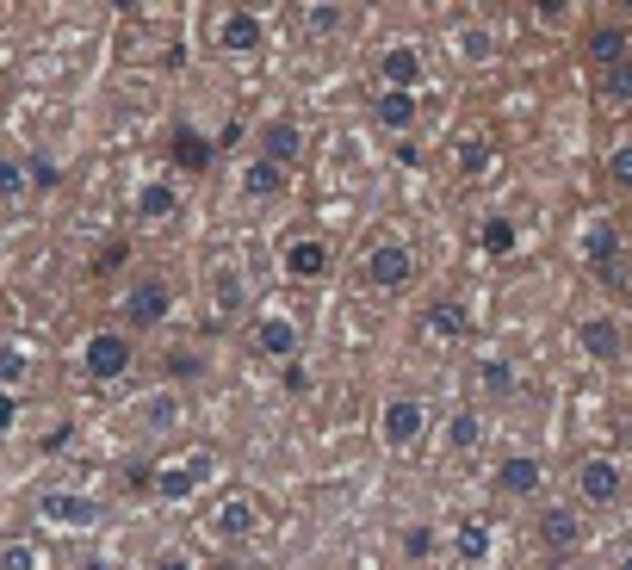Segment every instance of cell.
Listing matches in <instances>:
<instances>
[{"instance_id":"1","label":"cell","mask_w":632,"mask_h":570,"mask_svg":"<svg viewBox=\"0 0 632 570\" xmlns=\"http://www.w3.org/2000/svg\"><path fill=\"white\" fill-rule=\"evenodd\" d=\"M211 472H217V459L199 447V453H187V459H168V465H155L150 484H155V496H162V502H187L192 490H205V484H211Z\"/></svg>"},{"instance_id":"2","label":"cell","mask_w":632,"mask_h":570,"mask_svg":"<svg viewBox=\"0 0 632 570\" xmlns=\"http://www.w3.org/2000/svg\"><path fill=\"white\" fill-rule=\"evenodd\" d=\"M261 38H267V20H261L254 7H230V13H217V25H211V44H217L224 57H249V50H261Z\"/></svg>"},{"instance_id":"3","label":"cell","mask_w":632,"mask_h":570,"mask_svg":"<svg viewBox=\"0 0 632 570\" xmlns=\"http://www.w3.org/2000/svg\"><path fill=\"white\" fill-rule=\"evenodd\" d=\"M81 366H87L94 384L124 379V372H131V342H124L118 329H99V335H87V347H81Z\"/></svg>"},{"instance_id":"4","label":"cell","mask_w":632,"mask_h":570,"mask_svg":"<svg viewBox=\"0 0 632 570\" xmlns=\"http://www.w3.org/2000/svg\"><path fill=\"white\" fill-rule=\"evenodd\" d=\"M416 280V254H409V242H379L372 254H366V285H379V292H403V285Z\"/></svg>"},{"instance_id":"5","label":"cell","mask_w":632,"mask_h":570,"mask_svg":"<svg viewBox=\"0 0 632 570\" xmlns=\"http://www.w3.org/2000/svg\"><path fill=\"white\" fill-rule=\"evenodd\" d=\"M421 428H428V409H421L416 397H391L384 403V416H379V440L391 447V453H409L421 440Z\"/></svg>"},{"instance_id":"6","label":"cell","mask_w":632,"mask_h":570,"mask_svg":"<svg viewBox=\"0 0 632 570\" xmlns=\"http://www.w3.org/2000/svg\"><path fill=\"white\" fill-rule=\"evenodd\" d=\"M38 521H44V527H69V533L94 527L99 502H94V496H75V490H44L38 496Z\"/></svg>"},{"instance_id":"7","label":"cell","mask_w":632,"mask_h":570,"mask_svg":"<svg viewBox=\"0 0 632 570\" xmlns=\"http://www.w3.org/2000/svg\"><path fill=\"white\" fill-rule=\"evenodd\" d=\"M620 490H627V472H620V465H613V459H583V465H576V496H583V502H595V509H608V502H620Z\"/></svg>"},{"instance_id":"8","label":"cell","mask_w":632,"mask_h":570,"mask_svg":"<svg viewBox=\"0 0 632 570\" xmlns=\"http://www.w3.org/2000/svg\"><path fill=\"white\" fill-rule=\"evenodd\" d=\"M379 81H384V94H416L421 81H428L416 44H391V50L379 57Z\"/></svg>"},{"instance_id":"9","label":"cell","mask_w":632,"mask_h":570,"mask_svg":"<svg viewBox=\"0 0 632 570\" xmlns=\"http://www.w3.org/2000/svg\"><path fill=\"white\" fill-rule=\"evenodd\" d=\"M254 347H261L267 360L291 366V360H298V347H305V329L291 323V317H279V310H267V317L254 323Z\"/></svg>"},{"instance_id":"10","label":"cell","mask_w":632,"mask_h":570,"mask_svg":"<svg viewBox=\"0 0 632 570\" xmlns=\"http://www.w3.org/2000/svg\"><path fill=\"white\" fill-rule=\"evenodd\" d=\"M168 305H174V292H168L162 280H136V285H131V298H124V323L155 329L162 317H168Z\"/></svg>"},{"instance_id":"11","label":"cell","mask_w":632,"mask_h":570,"mask_svg":"<svg viewBox=\"0 0 632 570\" xmlns=\"http://www.w3.org/2000/svg\"><path fill=\"white\" fill-rule=\"evenodd\" d=\"M298 150H305V131H298L291 118H273V124H261V162H273V168H291V162H298Z\"/></svg>"},{"instance_id":"12","label":"cell","mask_w":632,"mask_h":570,"mask_svg":"<svg viewBox=\"0 0 632 570\" xmlns=\"http://www.w3.org/2000/svg\"><path fill=\"white\" fill-rule=\"evenodd\" d=\"M576 347L601 366L620 360V323H613V317H583V323H576Z\"/></svg>"},{"instance_id":"13","label":"cell","mask_w":632,"mask_h":570,"mask_svg":"<svg viewBox=\"0 0 632 570\" xmlns=\"http://www.w3.org/2000/svg\"><path fill=\"white\" fill-rule=\"evenodd\" d=\"M211 527H217V539H249L261 527V509H254L249 496H224L217 514H211Z\"/></svg>"},{"instance_id":"14","label":"cell","mask_w":632,"mask_h":570,"mask_svg":"<svg viewBox=\"0 0 632 570\" xmlns=\"http://www.w3.org/2000/svg\"><path fill=\"white\" fill-rule=\"evenodd\" d=\"M576 248H583V261H589V266L613 273V248H620V229H613V217H589V224H583V236H576Z\"/></svg>"},{"instance_id":"15","label":"cell","mask_w":632,"mask_h":570,"mask_svg":"<svg viewBox=\"0 0 632 570\" xmlns=\"http://www.w3.org/2000/svg\"><path fill=\"white\" fill-rule=\"evenodd\" d=\"M465 329H472V317H465V305H453V298H434V305L421 310V335H434V342H460Z\"/></svg>"},{"instance_id":"16","label":"cell","mask_w":632,"mask_h":570,"mask_svg":"<svg viewBox=\"0 0 632 570\" xmlns=\"http://www.w3.org/2000/svg\"><path fill=\"white\" fill-rule=\"evenodd\" d=\"M453 551H460V565H490L497 527H490V521H460V527H453Z\"/></svg>"},{"instance_id":"17","label":"cell","mask_w":632,"mask_h":570,"mask_svg":"<svg viewBox=\"0 0 632 570\" xmlns=\"http://www.w3.org/2000/svg\"><path fill=\"white\" fill-rule=\"evenodd\" d=\"M627 57H632V32H627V25H595V32H589V62L620 69Z\"/></svg>"},{"instance_id":"18","label":"cell","mask_w":632,"mask_h":570,"mask_svg":"<svg viewBox=\"0 0 632 570\" xmlns=\"http://www.w3.org/2000/svg\"><path fill=\"white\" fill-rule=\"evenodd\" d=\"M279 261H286L291 280H323V273H329V248L310 242V236H298V242H286V254H279Z\"/></svg>"},{"instance_id":"19","label":"cell","mask_w":632,"mask_h":570,"mask_svg":"<svg viewBox=\"0 0 632 570\" xmlns=\"http://www.w3.org/2000/svg\"><path fill=\"white\" fill-rule=\"evenodd\" d=\"M497 484H502L509 496H534L539 484H546V472H539V459H527V453H509V459L497 465Z\"/></svg>"},{"instance_id":"20","label":"cell","mask_w":632,"mask_h":570,"mask_svg":"<svg viewBox=\"0 0 632 570\" xmlns=\"http://www.w3.org/2000/svg\"><path fill=\"white\" fill-rule=\"evenodd\" d=\"M136 421H143L150 435H168L174 421H180V397H174V391H150V397L136 403Z\"/></svg>"},{"instance_id":"21","label":"cell","mask_w":632,"mask_h":570,"mask_svg":"<svg viewBox=\"0 0 632 570\" xmlns=\"http://www.w3.org/2000/svg\"><path fill=\"white\" fill-rule=\"evenodd\" d=\"M372 112H379L384 131H409V124H416V94H384V87H379Z\"/></svg>"},{"instance_id":"22","label":"cell","mask_w":632,"mask_h":570,"mask_svg":"<svg viewBox=\"0 0 632 570\" xmlns=\"http://www.w3.org/2000/svg\"><path fill=\"white\" fill-rule=\"evenodd\" d=\"M180 211V192L168 187V180H155V187L136 192V217H150V224H162V217H174Z\"/></svg>"},{"instance_id":"23","label":"cell","mask_w":632,"mask_h":570,"mask_svg":"<svg viewBox=\"0 0 632 570\" xmlns=\"http://www.w3.org/2000/svg\"><path fill=\"white\" fill-rule=\"evenodd\" d=\"M539 533H546V546H558V551H571L576 539H583V527H576L571 509H546L539 514Z\"/></svg>"},{"instance_id":"24","label":"cell","mask_w":632,"mask_h":570,"mask_svg":"<svg viewBox=\"0 0 632 570\" xmlns=\"http://www.w3.org/2000/svg\"><path fill=\"white\" fill-rule=\"evenodd\" d=\"M242 192H249V199H273V192H286V168H273V162H249V168H242Z\"/></svg>"},{"instance_id":"25","label":"cell","mask_w":632,"mask_h":570,"mask_svg":"<svg viewBox=\"0 0 632 570\" xmlns=\"http://www.w3.org/2000/svg\"><path fill=\"white\" fill-rule=\"evenodd\" d=\"M305 25L317 32V38H329V32H342V25H347V7H335V0H310Z\"/></svg>"},{"instance_id":"26","label":"cell","mask_w":632,"mask_h":570,"mask_svg":"<svg viewBox=\"0 0 632 570\" xmlns=\"http://www.w3.org/2000/svg\"><path fill=\"white\" fill-rule=\"evenodd\" d=\"M478 242L490 248V254H515V224H509V217H484V229H478Z\"/></svg>"},{"instance_id":"27","label":"cell","mask_w":632,"mask_h":570,"mask_svg":"<svg viewBox=\"0 0 632 570\" xmlns=\"http://www.w3.org/2000/svg\"><path fill=\"white\" fill-rule=\"evenodd\" d=\"M25 372H32V354L25 347H0V391H13Z\"/></svg>"},{"instance_id":"28","label":"cell","mask_w":632,"mask_h":570,"mask_svg":"<svg viewBox=\"0 0 632 570\" xmlns=\"http://www.w3.org/2000/svg\"><path fill=\"white\" fill-rule=\"evenodd\" d=\"M174 162L205 168V162H211V143H205V136H192V131H180V136H174Z\"/></svg>"},{"instance_id":"29","label":"cell","mask_w":632,"mask_h":570,"mask_svg":"<svg viewBox=\"0 0 632 570\" xmlns=\"http://www.w3.org/2000/svg\"><path fill=\"white\" fill-rule=\"evenodd\" d=\"M446 440H453L460 453H472V447H478V416H472V409H460V416L446 421Z\"/></svg>"},{"instance_id":"30","label":"cell","mask_w":632,"mask_h":570,"mask_svg":"<svg viewBox=\"0 0 632 570\" xmlns=\"http://www.w3.org/2000/svg\"><path fill=\"white\" fill-rule=\"evenodd\" d=\"M601 94H608V99H632V62H620V69H601Z\"/></svg>"},{"instance_id":"31","label":"cell","mask_w":632,"mask_h":570,"mask_svg":"<svg viewBox=\"0 0 632 570\" xmlns=\"http://www.w3.org/2000/svg\"><path fill=\"white\" fill-rule=\"evenodd\" d=\"M478 379L490 384V397H509V391H515V372H509V366H502V360L478 366Z\"/></svg>"},{"instance_id":"32","label":"cell","mask_w":632,"mask_h":570,"mask_svg":"<svg viewBox=\"0 0 632 570\" xmlns=\"http://www.w3.org/2000/svg\"><path fill=\"white\" fill-rule=\"evenodd\" d=\"M20 192H25V168L13 155H0V199H20Z\"/></svg>"},{"instance_id":"33","label":"cell","mask_w":632,"mask_h":570,"mask_svg":"<svg viewBox=\"0 0 632 570\" xmlns=\"http://www.w3.org/2000/svg\"><path fill=\"white\" fill-rule=\"evenodd\" d=\"M608 180H613V187H627V192H632V143H620V150L608 155Z\"/></svg>"},{"instance_id":"34","label":"cell","mask_w":632,"mask_h":570,"mask_svg":"<svg viewBox=\"0 0 632 570\" xmlns=\"http://www.w3.org/2000/svg\"><path fill=\"white\" fill-rule=\"evenodd\" d=\"M0 570H38V551H32V546H7V551H0Z\"/></svg>"},{"instance_id":"35","label":"cell","mask_w":632,"mask_h":570,"mask_svg":"<svg viewBox=\"0 0 632 570\" xmlns=\"http://www.w3.org/2000/svg\"><path fill=\"white\" fill-rule=\"evenodd\" d=\"M403 551H409V558H428V551H434V533H428V527H409V533H403Z\"/></svg>"},{"instance_id":"36","label":"cell","mask_w":632,"mask_h":570,"mask_svg":"<svg viewBox=\"0 0 632 570\" xmlns=\"http://www.w3.org/2000/svg\"><path fill=\"white\" fill-rule=\"evenodd\" d=\"M460 50H465V57H472V62H478V57H490V44H484L478 32H460Z\"/></svg>"},{"instance_id":"37","label":"cell","mask_w":632,"mask_h":570,"mask_svg":"<svg viewBox=\"0 0 632 570\" xmlns=\"http://www.w3.org/2000/svg\"><path fill=\"white\" fill-rule=\"evenodd\" d=\"M25 174H32L38 187H57V162H32V168H25Z\"/></svg>"},{"instance_id":"38","label":"cell","mask_w":632,"mask_h":570,"mask_svg":"<svg viewBox=\"0 0 632 570\" xmlns=\"http://www.w3.org/2000/svg\"><path fill=\"white\" fill-rule=\"evenodd\" d=\"M460 162H465V174H478V168H484V162H490V150H478V143H472V150H465V155H460Z\"/></svg>"},{"instance_id":"39","label":"cell","mask_w":632,"mask_h":570,"mask_svg":"<svg viewBox=\"0 0 632 570\" xmlns=\"http://www.w3.org/2000/svg\"><path fill=\"white\" fill-rule=\"evenodd\" d=\"M13 416H20V403H13V391H0V428H13Z\"/></svg>"},{"instance_id":"40","label":"cell","mask_w":632,"mask_h":570,"mask_svg":"<svg viewBox=\"0 0 632 570\" xmlns=\"http://www.w3.org/2000/svg\"><path fill=\"white\" fill-rule=\"evenodd\" d=\"M286 384H291V391H310V372H305L298 360H291V366H286Z\"/></svg>"},{"instance_id":"41","label":"cell","mask_w":632,"mask_h":570,"mask_svg":"<svg viewBox=\"0 0 632 570\" xmlns=\"http://www.w3.org/2000/svg\"><path fill=\"white\" fill-rule=\"evenodd\" d=\"M155 570H192V558H180V551H168V558H155Z\"/></svg>"},{"instance_id":"42","label":"cell","mask_w":632,"mask_h":570,"mask_svg":"<svg viewBox=\"0 0 632 570\" xmlns=\"http://www.w3.org/2000/svg\"><path fill=\"white\" fill-rule=\"evenodd\" d=\"M87 570H118V565H112V558H94V565H87Z\"/></svg>"},{"instance_id":"43","label":"cell","mask_w":632,"mask_h":570,"mask_svg":"<svg viewBox=\"0 0 632 570\" xmlns=\"http://www.w3.org/2000/svg\"><path fill=\"white\" fill-rule=\"evenodd\" d=\"M620 570H632V558H620Z\"/></svg>"}]
</instances>
